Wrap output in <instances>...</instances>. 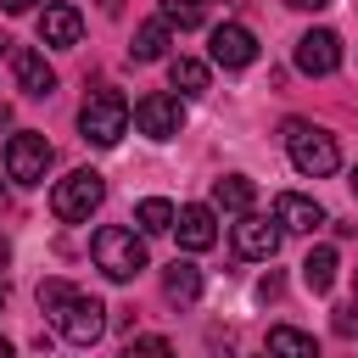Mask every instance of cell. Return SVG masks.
Returning <instances> with one entry per match:
<instances>
[{"label":"cell","mask_w":358,"mask_h":358,"mask_svg":"<svg viewBox=\"0 0 358 358\" xmlns=\"http://www.w3.org/2000/svg\"><path fill=\"white\" fill-rule=\"evenodd\" d=\"M129 123H134V106L117 95V90H95L84 106H78V134L90 140V145H117L123 134H129Z\"/></svg>","instance_id":"obj_1"},{"label":"cell","mask_w":358,"mask_h":358,"mask_svg":"<svg viewBox=\"0 0 358 358\" xmlns=\"http://www.w3.org/2000/svg\"><path fill=\"white\" fill-rule=\"evenodd\" d=\"M285 151H291V168L308 173V179H324V173L341 168V145H336V134H324V129H313V123H302V117L285 123Z\"/></svg>","instance_id":"obj_2"},{"label":"cell","mask_w":358,"mask_h":358,"mask_svg":"<svg viewBox=\"0 0 358 358\" xmlns=\"http://www.w3.org/2000/svg\"><path fill=\"white\" fill-rule=\"evenodd\" d=\"M90 257H95V268H101L106 280H134V274L145 268V246H140V235L123 229V224H101L95 241H90Z\"/></svg>","instance_id":"obj_3"},{"label":"cell","mask_w":358,"mask_h":358,"mask_svg":"<svg viewBox=\"0 0 358 358\" xmlns=\"http://www.w3.org/2000/svg\"><path fill=\"white\" fill-rule=\"evenodd\" d=\"M101 201H106V179H101L95 168H73V173L56 179V190H50V213H56L62 224H84Z\"/></svg>","instance_id":"obj_4"},{"label":"cell","mask_w":358,"mask_h":358,"mask_svg":"<svg viewBox=\"0 0 358 358\" xmlns=\"http://www.w3.org/2000/svg\"><path fill=\"white\" fill-rule=\"evenodd\" d=\"M50 319H56V330H62L73 347H95V341L106 336V308H101L95 296H84V291H73Z\"/></svg>","instance_id":"obj_5"},{"label":"cell","mask_w":358,"mask_h":358,"mask_svg":"<svg viewBox=\"0 0 358 358\" xmlns=\"http://www.w3.org/2000/svg\"><path fill=\"white\" fill-rule=\"evenodd\" d=\"M134 129H140L145 140H173V134L185 129V106H179V95H162V90L140 95V101H134Z\"/></svg>","instance_id":"obj_6"},{"label":"cell","mask_w":358,"mask_h":358,"mask_svg":"<svg viewBox=\"0 0 358 358\" xmlns=\"http://www.w3.org/2000/svg\"><path fill=\"white\" fill-rule=\"evenodd\" d=\"M45 168H50V140H45V134L22 129V134L6 140V173H11L17 185H39Z\"/></svg>","instance_id":"obj_7"},{"label":"cell","mask_w":358,"mask_h":358,"mask_svg":"<svg viewBox=\"0 0 358 358\" xmlns=\"http://www.w3.org/2000/svg\"><path fill=\"white\" fill-rule=\"evenodd\" d=\"M6 62H11V78H17V90H22V95L45 101V95L56 90V67H50L39 50H28V45H11V50H6Z\"/></svg>","instance_id":"obj_8"},{"label":"cell","mask_w":358,"mask_h":358,"mask_svg":"<svg viewBox=\"0 0 358 358\" xmlns=\"http://www.w3.org/2000/svg\"><path fill=\"white\" fill-rule=\"evenodd\" d=\"M296 67L313 73V78L336 73V67H341V39H336L330 28H308V34L296 39Z\"/></svg>","instance_id":"obj_9"},{"label":"cell","mask_w":358,"mask_h":358,"mask_svg":"<svg viewBox=\"0 0 358 358\" xmlns=\"http://www.w3.org/2000/svg\"><path fill=\"white\" fill-rule=\"evenodd\" d=\"M213 62H218V67H252V62H257V39H252V28H241V22H218V28H213Z\"/></svg>","instance_id":"obj_10"},{"label":"cell","mask_w":358,"mask_h":358,"mask_svg":"<svg viewBox=\"0 0 358 358\" xmlns=\"http://www.w3.org/2000/svg\"><path fill=\"white\" fill-rule=\"evenodd\" d=\"M274 218H280V229L313 235V229L324 224V207H319L313 196H302V190H280V196H274Z\"/></svg>","instance_id":"obj_11"},{"label":"cell","mask_w":358,"mask_h":358,"mask_svg":"<svg viewBox=\"0 0 358 358\" xmlns=\"http://www.w3.org/2000/svg\"><path fill=\"white\" fill-rule=\"evenodd\" d=\"M235 252H241V257H274V252H280V218L268 224V218H257V213H241V224H235Z\"/></svg>","instance_id":"obj_12"},{"label":"cell","mask_w":358,"mask_h":358,"mask_svg":"<svg viewBox=\"0 0 358 358\" xmlns=\"http://www.w3.org/2000/svg\"><path fill=\"white\" fill-rule=\"evenodd\" d=\"M173 229H179V246H185V252H207V246L218 241V218H213V207H201V201L179 207Z\"/></svg>","instance_id":"obj_13"},{"label":"cell","mask_w":358,"mask_h":358,"mask_svg":"<svg viewBox=\"0 0 358 358\" xmlns=\"http://www.w3.org/2000/svg\"><path fill=\"white\" fill-rule=\"evenodd\" d=\"M78 34H84L78 6H45V11H39V39H45V45L73 50V45H78Z\"/></svg>","instance_id":"obj_14"},{"label":"cell","mask_w":358,"mask_h":358,"mask_svg":"<svg viewBox=\"0 0 358 358\" xmlns=\"http://www.w3.org/2000/svg\"><path fill=\"white\" fill-rule=\"evenodd\" d=\"M252 201H257L252 179H241V173L213 179V207H218V213H252Z\"/></svg>","instance_id":"obj_15"},{"label":"cell","mask_w":358,"mask_h":358,"mask_svg":"<svg viewBox=\"0 0 358 358\" xmlns=\"http://www.w3.org/2000/svg\"><path fill=\"white\" fill-rule=\"evenodd\" d=\"M162 296L179 302V308H190V302L201 296V268H196V263H168V274H162Z\"/></svg>","instance_id":"obj_16"},{"label":"cell","mask_w":358,"mask_h":358,"mask_svg":"<svg viewBox=\"0 0 358 358\" xmlns=\"http://www.w3.org/2000/svg\"><path fill=\"white\" fill-rule=\"evenodd\" d=\"M168 84H173L179 95H207V62L173 56V62H168Z\"/></svg>","instance_id":"obj_17"},{"label":"cell","mask_w":358,"mask_h":358,"mask_svg":"<svg viewBox=\"0 0 358 358\" xmlns=\"http://www.w3.org/2000/svg\"><path fill=\"white\" fill-rule=\"evenodd\" d=\"M173 201H162V196H145L140 207H134V224H140V235H162V229H173Z\"/></svg>","instance_id":"obj_18"},{"label":"cell","mask_w":358,"mask_h":358,"mask_svg":"<svg viewBox=\"0 0 358 358\" xmlns=\"http://www.w3.org/2000/svg\"><path fill=\"white\" fill-rule=\"evenodd\" d=\"M302 280H308V291H330L336 285V252L330 246H313L302 257Z\"/></svg>","instance_id":"obj_19"},{"label":"cell","mask_w":358,"mask_h":358,"mask_svg":"<svg viewBox=\"0 0 358 358\" xmlns=\"http://www.w3.org/2000/svg\"><path fill=\"white\" fill-rule=\"evenodd\" d=\"M162 45H168V22L157 17V22H140V28H134L129 56H134V62H157V56H162Z\"/></svg>","instance_id":"obj_20"},{"label":"cell","mask_w":358,"mask_h":358,"mask_svg":"<svg viewBox=\"0 0 358 358\" xmlns=\"http://www.w3.org/2000/svg\"><path fill=\"white\" fill-rule=\"evenodd\" d=\"M268 352H291V358H313V336L291 330V324H274L268 330Z\"/></svg>","instance_id":"obj_21"},{"label":"cell","mask_w":358,"mask_h":358,"mask_svg":"<svg viewBox=\"0 0 358 358\" xmlns=\"http://www.w3.org/2000/svg\"><path fill=\"white\" fill-rule=\"evenodd\" d=\"M162 22L179 28V34H185V28H201V6H196V0H162Z\"/></svg>","instance_id":"obj_22"},{"label":"cell","mask_w":358,"mask_h":358,"mask_svg":"<svg viewBox=\"0 0 358 358\" xmlns=\"http://www.w3.org/2000/svg\"><path fill=\"white\" fill-rule=\"evenodd\" d=\"M67 296H73V285H67V280H39V308H45V313H56Z\"/></svg>","instance_id":"obj_23"},{"label":"cell","mask_w":358,"mask_h":358,"mask_svg":"<svg viewBox=\"0 0 358 358\" xmlns=\"http://www.w3.org/2000/svg\"><path fill=\"white\" fill-rule=\"evenodd\" d=\"M134 352H168V341H162V336H140V341H134Z\"/></svg>","instance_id":"obj_24"},{"label":"cell","mask_w":358,"mask_h":358,"mask_svg":"<svg viewBox=\"0 0 358 358\" xmlns=\"http://www.w3.org/2000/svg\"><path fill=\"white\" fill-rule=\"evenodd\" d=\"M28 6H34V0H0V11H11V17H17V11H28Z\"/></svg>","instance_id":"obj_25"},{"label":"cell","mask_w":358,"mask_h":358,"mask_svg":"<svg viewBox=\"0 0 358 358\" xmlns=\"http://www.w3.org/2000/svg\"><path fill=\"white\" fill-rule=\"evenodd\" d=\"M291 6H296V11H324L330 0H291Z\"/></svg>","instance_id":"obj_26"},{"label":"cell","mask_w":358,"mask_h":358,"mask_svg":"<svg viewBox=\"0 0 358 358\" xmlns=\"http://www.w3.org/2000/svg\"><path fill=\"white\" fill-rule=\"evenodd\" d=\"M6 263H11V246H6V241H0V268H6Z\"/></svg>","instance_id":"obj_27"},{"label":"cell","mask_w":358,"mask_h":358,"mask_svg":"<svg viewBox=\"0 0 358 358\" xmlns=\"http://www.w3.org/2000/svg\"><path fill=\"white\" fill-rule=\"evenodd\" d=\"M0 358H11V341H6V336H0Z\"/></svg>","instance_id":"obj_28"},{"label":"cell","mask_w":358,"mask_h":358,"mask_svg":"<svg viewBox=\"0 0 358 358\" xmlns=\"http://www.w3.org/2000/svg\"><path fill=\"white\" fill-rule=\"evenodd\" d=\"M0 308H6V280H0Z\"/></svg>","instance_id":"obj_29"},{"label":"cell","mask_w":358,"mask_h":358,"mask_svg":"<svg viewBox=\"0 0 358 358\" xmlns=\"http://www.w3.org/2000/svg\"><path fill=\"white\" fill-rule=\"evenodd\" d=\"M0 207H6V185H0Z\"/></svg>","instance_id":"obj_30"},{"label":"cell","mask_w":358,"mask_h":358,"mask_svg":"<svg viewBox=\"0 0 358 358\" xmlns=\"http://www.w3.org/2000/svg\"><path fill=\"white\" fill-rule=\"evenodd\" d=\"M352 190H358V168H352Z\"/></svg>","instance_id":"obj_31"},{"label":"cell","mask_w":358,"mask_h":358,"mask_svg":"<svg viewBox=\"0 0 358 358\" xmlns=\"http://www.w3.org/2000/svg\"><path fill=\"white\" fill-rule=\"evenodd\" d=\"M352 280H358V274H352Z\"/></svg>","instance_id":"obj_32"}]
</instances>
